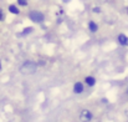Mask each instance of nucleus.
Segmentation results:
<instances>
[{
  "label": "nucleus",
  "instance_id": "obj_7",
  "mask_svg": "<svg viewBox=\"0 0 128 122\" xmlns=\"http://www.w3.org/2000/svg\"><path fill=\"white\" fill-rule=\"evenodd\" d=\"M9 10H10V13H12V14H19V9H18L15 5H10V6H9Z\"/></svg>",
  "mask_w": 128,
  "mask_h": 122
},
{
  "label": "nucleus",
  "instance_id": "obj_6",
  "mask_svg": "<svg viewBox=\"0 0 128 122\" xmlns=\"http://www.w3.org/2000/svg\"><path fill=\"white\" fill-rule=\"evenodd\" d=\"M86 83H87L88 86H93V85L96 83V80H94L93 77L88 76V77H86Z\"/></svg>",
  "mask_w": 128,
  "mask_h": 122
},
{
  "label": "nucleus",
  "instance_id": "obj_13",
  "mask_svg": "<svg viewBox=\"0 0 128 122\" xmlns=\"http://www.w3.org/2000/svg\"><path fill=\"white\" fill-rule=\"evenodd\" d=\"M127 13H128V8H127Z\"/></svg>",
  "mask_w": 128,
  "mask_h": 122
},
{
  "label": "nucleus",
  "instance_id": "obj_11",
  "mask_svg": "<svg viewBox=\"0 0 128 122\" xmlns=\"http://www.w3.org/2000/svg\"><path fill=\"white\" fill-rule=\"evenodd\" d=\"M2 19H4V14H2V11L0 9V20H2Z\"/></svg>",
  "mask_w": 128,
  "mask_h": 122
},
{
  "label": "nucleus",
  "instance_id": "obj_4",
  "mask_svg": "<svg viewBox=\"0 0 128 122\" xmlns=\"http://www.w3.org/2000/svg\"><path fill=\"white\" fill-rule=\"evenodd\" d=\"M118 41H120V44L121 45H127L128 44V39L126 35H123V34H121L120 36H118Z\"/></svg>",
  "mask_w": 128,
  "mask_h": 122
},
{
  "label": "nucleus",
  "instance_id": "obj_12",
  "mask_svg": "<svg viewBox=\"0 0 128 122\" xmlns=\"http://www.w3.org/2000/svg\"><path fill=\"white\" fill-rule=\"evenodd\" d=\"M0 70H1V64H0Z\"/></svg>",
  "mask_w": 128,
  "mask_h": 122
},
{
  "label": "nucleus",
  "instance_id": "obj_8",
  "mask_svg": "<svg viewBox=\"0 0 128 122\" xmlns=\"http://www.w3.org/2000/svg\"><path fill=\"white\" fill-rule=\"evenodd\" d=\"M90 29H91V31H97L98 26H97V24H96V23L91 21V23H90Z\"/></svg>",
  "mask_w": 128,
  "mask_h": 122
},
{
  "label": "nucleus",
  "instance_id": "obj_10",
  "mask_svg": "<svg viewBox=\"0 0 128 122\" xmlns=\"http://www.w3.org/2000/svg\"><path fill=\"white\" fill-rule=\"evenodd\" d=\"M30 31H31V29H25V30L22 31V34H21V35H25V34H28V33H30Z\"/></svg>",
  "mask_w": 128,
  "mask_h": 122
},
{
  "label": "nucleus",
  "instance_id": "obj_5",
  "mask_svg": "<svg viewBox=\"0 0 128 122\" xmlns=\"http://www.w3.org/2000/svg\"><path fill=\"white\" fill-rule=\"evenodd\" d=\"M74 90H75L76 93H81V92L84 91V86H82V83H81V82H77V83L75 85V88H74Z\"/></svg>",
  "mask_w": 128,
  "mask_h": 122
},
{
  "label": "nucleus",
  "instance_id": "obj_3",
  "mask_svg": "<svg viewBox=\"0 0 128 122\" xmlns=\"http://www.w3.org/2000/svg\"><path fill=\"white\" fill-rule=\"evenodd\" d=\"M80 118H81L82 122H90L92 120V113L90 111H87V110H84L81 112V115H80Z\"/></svg>",
  "mask_w": 128,
  "mask_h": 122
},
{
  "label": "nucleus",
  "instance_id": "obj_2",
  "mask_svg": "<svg viewBox=\"0 0 128 122\" xmlns=\"http://www.w3.org/2000/svg\"><path fill=\"white\" fill-rule=\"evenodd\" d=\"M29 16H30V19H31L32 21H35V23H41L44 20V15L40 11H31Z\"/></svg>",
  "mask_w": 128,
  "mask_h": 122
},
{
  "label": "nucleus",
  "instance_id": "obj_1",
  "mask_svg": "<svg viewBox=\"0 0 128 122\" xmlns=\"http://www.w3.org/2000/svg\"><path fill=\"white\" fill-rule=\"evenodd\" d=\"M36 69H38V65L35 62H32V61H25L21 65V67H20V72L24 74V75H31V74H34L36 71Z\"/></svg>",
  "mask_w": 128,
  "mask_h": 122
},
{
  "label": "nucleus",
  "instance_id": "obj_9",
  "mask_svg": "<svg viewBox=\"0 0 128 122\" xmlns=\"http://www.w3.org/2000/svg\"><path fill=\"white\" fill-rule=\"evenodd\" d=\"M18 1H19V4H20V5H26V4H28V1H26V0H18Z\"/></svg>",
  "mask_w": 128,
  "mask_h": 122
}]
</instances>
